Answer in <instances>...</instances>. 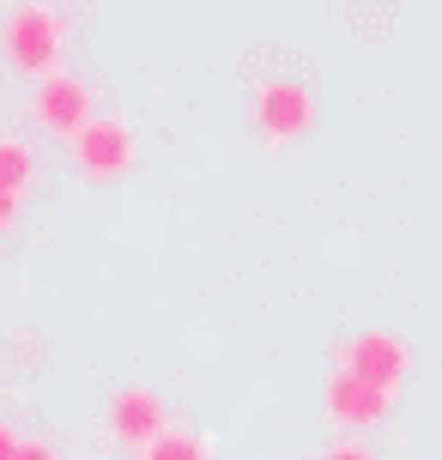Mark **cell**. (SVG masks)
<instances>
[{
    "instance_id": "obj_1",
    "label": "cell",
    "mask_w": 442,
    "mask_h": 460,
    "mask_svg": "<svg viewBox=\"0 0 442 460\" xmlns=\"http://www.w3.org/2000/svg\"><path fill=\"white\" fill-rule=\"evenodd\" d=\"M67 49V13L61 6H13L0 24V61L24 79H49Z\"/></svg>"
},
{
    "instance_id": "obj_2",
    "label": "cell",
    "mask_w": 442,
    "mask_h": 460,
    "mask_svg": "<svg viewBox=\"0 0 442 460\" xmlns=\"http://www.w3.org/2000/svg\"><path fill=\"white\" fill-rule=\"evenodd\" d=\"M67 152H73L79 182L110 188V182H121V176L140 164V134H134L128 115H92V121L67 139Z\"/></svg>"
},
{
    "instance_id": "obj_3",
    "label": "cell",
    "mask_w": 442,
    "mask_h": 460,
    "mask_svg": "<svg viewBox=\"0 0 442 460\" xmlns=\"http://www.w3.org/2000/svg\"><path fill=\"white\" fill-rule=\"evenodd\" d=\"M249 115H255V134L267 146H297L315 128V92L297 73H261L249 92Z\"/></svg>"
},
{
    "instance_id": "obj_4",
    "label": "cell",
    "mask_w": 442,
    "mask_h": 460,
    "mask_svg": "<svg viewBox=\"0 0 442 460\" xmlns=\"http://www.w3.org/2000/svg\"><path fill=\"white\" fill-rule=\"evenodd\" d=\"M333 369L340 376H358V382H370L382 394H400V382L412 376V345L400 340V333H388V327H364V333L340 340Z\"/></svg>"
},
{
    "instance_id": "obj_5",
    "label": "cell",
    "mask_w": 442,
    "mask_h": 460,
    "mask_svg": "<svg viewBox=\"0 0 442 460\" xmlns=\"http://www.w3.org/2000/svg\"><path fill=\"white\" fill-rule=\"evenodd\" d=\"M92 85L79 79V73H67V67H55L49 79H37L31 85V121L43 128V134H61V139H73L85 121H92Z\"/></svg>"
},
{
    "instance_id": "obj_6",
    "label": "cell",
    "mask_w": 442,
    "mask_h": 460,
    "mask_svg": "<svg viewBox=\"0 0 442 460\" xmlns=\"http://www.w3.org/2000/svg\"><path fill=\"white\" fill-rule=\"evenodd\" d=\"M158 430H170V406H164V394H152V388H116L110 400H103V437L116 442V448L140 455Z\"/></svg>"
},
{
    "instance_id": "obj_7",
    "label": "cell",
    "mask_w": 442,
    "mask_h": 460,
    "mask_svg": "<svg viewBox=\"0 0 442 460\" xmlns=\"http://www.w3.org/2000/svg\"><path fill=\"white\" fill-rule=\"evenodd\" d=\"M322 412H327V424H333L340 437H358V430H376L382 418L394 412V394H382V388H370V382L333 369V376L322 382Z\"/></svg>"
},
{
    "instance_id": "obj_8",
    "label": "cell",
    "mask_w": 442,
    "mask_h": 460,
    "mask_svg": "<svg viewBox=\"0 0 442 460\" xmlns=\"http://www.w3.org/2000/svg\"><path fill=\"white\" fill-rule=\"evenodd\" d=\"M31 182H37V146L24 134H0V194L24 200Z\"/></svg>"
},
{
    "instance_id": "obj_9",
    "label": "cell",
    "mask_w": 442,
    "mask_h": 460,
    "mask_svg": "<svg viewBox=\"0 0 442 460\" xmlns=\"http://www.w3.org/2000/svg\"><path fill=\"white\" fill-rule=\"evenodd\" d=\"M134 460H212V442L200 437V430H176V424H170V430H158Z\"/></svg>"
},
{
    "instance_id": "obj_10",
    "label": "cell",
    "mask_w": 442,
    "mask_h": 460,
    "mask_svg": "<svg viewBox=\"0 0 442 460\" xmlns=\"http://www.w3.org/2000/svg\"><path fill=\"white\" fill-rule=\"evenodd\" d=\"M315 460H382V455H376L370 442H358V437H333Z\"/></svg>"
},
{
    "instance_id": "obj_11",
    "label": "cell",
    "mask_w": 442,
    "mask_h": 460,
    "mask_svg": "<svg viewBox=\"0 0 442 460\" xmlns=\"http://www.w3.org/2000/svg\"><path fill=\"white\" fill-rule=\"evenodd\" d=\"M13 460H67L61 448L49 437H19V448H13Z\"/></svg>"
},
{
    "instance_id": "obj_12",
    "label": "cell",
    "mask_w": 442,
    "mask_h": 460,
    "mask_svg": "<svg viewBox=\"0 0 442 460\" xmlns=\"http://www.w3.org/2000/svg\"><path fill=\"white\" fill-rule=\"evenodd\" d=\"M19 207H24V200H13V194H0V230H13V225H19Z\"/></svg>"
},
{
    "instance_id": "obj_13",
    "label": "cell",
    "mask_w": 442,
    "mask_h": 460,
    "mask_svg": "<svg viewBox=\"0 0 442 460\" xmlns=\"http://www.w3.org/2000/svg\"><path fill=\"white\" fill-rule=\"evenodd\" d=\"M13 448H19V430H13V424H0V460H13Z\"/></svg>"
}]
</instances>
